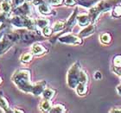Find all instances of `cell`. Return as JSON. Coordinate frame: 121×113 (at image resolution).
I'll use <instances>...</instances> for the list:
<instances>
[{
	"label": "cell",
	"mask_w": 121,
	"mask_h": 113,
	"mask_svg": "<svg viewBox=\"0 0 121 113\" xmlns=\"http://www.w3.org/2000/svg\"><path fill=\"white\" fill-rule=\"evenodd\" d=\"M11 80L22 92L32 93L34 83L30 80V72L28 69H19L16 71L11 77Z\"/></svg>",
	"instance_id": "obj_1"
},
{
	"label": "cell",
	"mask_w": 121,
	"mask_h": 113,
	"mask_svg": "<svg viewBox=\"0 0 121 113\" xmlns=\"http://www.w3.org/2000/svg\"><path fill=\"white\" fill-rule=\"evenodd\" d=\"M121 0H102L89 10V16L92 22H95L99 15L108 11L120 2Z\"/></svg>",
	"instance_id": "obj_2"
},
{
	"label": "cell",
	"mask_w": 121,
	"mask_h": 113,
	"mask_svg": "<svg viewBox=\"0 0 121 113\" xmlns=\"http://www.w3.org/2000/svg\"><path fill=\"white\" fill-rule=\"evenodd\" d=\"M10 23L17 28H26L30 30H34L36 28L35 20L29 17L28 16H14L10 19Z\"/></svg>",
	"instance_id": "obj_3"
},
{
	"label": "cell",
	"mask_w": 121,
	"mask_h": 113,
	"mask_svg": "<svg viewBox=\"0 0 121 113\" xmlns=\"http://www.w3.org/2000/svg\"><path fill=\"white\" fill-rule=\"evenodd\" d=\"M81 71V65L79 62L73 63L69 68L67 74V83L70 88H75L79 84Z\"/></svg>",
	"instance_id": "obj_4"
},
{
	"label": "cell",
	"mask_w": 121,
	"mask_h": 113,
	"mask_svg": "<svg viewBox=\"0 0 121 113\" xmlns=\"http://www.w3.org/2000/svg\"><path fill=\"white\" fill-rule=\"evenodd\" d=\"M59 42L64 44H70V45H81L82 44V40L80 36L71 35V34H67L62 36L59 37Z\"/></svg>",
	"instance_id": "obj_5"
},
{
	"label": "cell",
	"mask_w": 121,
	"mask_h": 113,
	"mask_svg": "<svg viewBox=\"0 0 121 113\" xmlns=\"http://www.w3.org/2000/svg\"><path fill=\"white\" fill-rule=\"evenodd\" d=\"M14 13L16 15L19 16H29L30 14V5L27 3H24L22 5L16 7L14 10Z\"/></svg>",
	"instance_id": "obj_6"
},
{
	"label": "cell",
	"mask_w": 121,
	"mask_h": 113,
	"mask_svg": "<svg viewBox=\"0 0 121 113\" xmlns=\"http://www.w3.org/2000/svg\"><path fill=\"white\" fill-rule=\"evenodd\" d=\"M46 81L42 80V81H38L36 83H34V86H33V91H32V94H34L35 96H39L41 95L43 92L44 91V89L46 88Z\"/></svg>",
	"instance_id": "obj_7"
},
{
	"label": "cell",
	"mask_w": 121,
	"mask_h": 113,
	"mask_svg": "<svg viewBox=\"0 0 121 113\" xmlns=\"http://www.w3.org/2000/svg\"><path fill=\"white\" fill-rule=\"evenodd\" d=\"M76 21L78 22V24L81 27L87 26L90 23V22H92L89 14L88 15H86V14H80V15H77Z\"/></svg>",
	"instance_id": "obj_8"
},
{
	"label": "cell",
	"mask_w": 121,
	"mask_h": 113,
	"mask_svg": "<svg viewBox=\"0 0 121 113\" xmlns=\"http://www.w3.org/2000/svg\"><path fill=\"white\" fill-rule=\"evenodd\" d=\"M47 48H45L43 45H41L39 43H35L31 46V53L33 54V55H42L43 54H45L47 52Z\"/></svg>",
	"instance_id": "obj_9"
},
{
	"label": "cell",
	"mask_w": 121,
	"mask_h": 113,
	"mask_svg": "<svg viewBox=\"0 0 121 113\" xmlns=\"http://www.w3.org/2000/svg\"><path fill=\"white\" fill-rule=\"evenodd\" d=\"M96 27L94 24H91L88 25L86 28H85L84 29H82L79 34V36L80 37H87V36H90V35H93L95 33Z\"/></svg>",
	"instance_id": "obj_10"
},
{
	"label": "cell",
	"mask_w": 121,
	"mask_h": 113,
	"mask_svg": "<svg viewBox=\"0 0 121 113\" xmlns=\"http://www.w3.org/2000/svg\"><path fill=\"white\" fill-rule=\"evenodd\" d=\"M39 109L43 112H49L52 109V104L50 100L44 98L43 101H41V103L39 104Z\"/></svg>",
	"instance_id": "obj_11"
},
{
	"label": "cell",
	"mask_w": 121,
	"mask_h": 113,
	"mask_svg": "<svg viewBox=\"0 0 121 113\" xmlns=\"http://www.w3.org/2000/svg\"><path fill=\"white\" fill-rule=\"evenodd\" d=\"M38 11L41 13V14H43V15H49L52 13V9L48 4H46V3H43L42 4L38 5Z\"/></svg>",
	"instance_id": "obj_12"
},
{
	"label": "cell",
	"mask_w": 121,
	"mask_h": 113,
	"mask_svg": "<svg viewBox=\"0 0 121 113\" xmlns=\"http://www.w3.org/2000/svg\"><path fill=\"white\" fill-rule=\"evenodd\" d=\"M0 108L2 109L4 112H13L12 110H10L8 100L1 94H0Z\"/></svg>",
	"instance_id": "obj_13"
},
{
	"label": "cell",
	"mask_w": 121,
	"mask_h": 113,
	"mask_svg": "<svg viewBox=\"0 0 121 113\" xmlns=\"http://www.w3.org/2000/svg\"><path fill=\"white\" fill-rule=\"evenodd\" d=\"M12 9V4L10 1H6V0H3L0 2V10L1 11L6 13H10Z\"/></svg>",
	"instance_id": "obj_14"
},
{
	"label": "cell",
	"mask_w": 121,
	"mask_h": 113,
	"mask_svg": "<svg viewBox=\"0 0 121 113\" xmlns=\"http://www.w3.org/2000/svg\"><path fill=\"white\" fill-rule=\"evenodd\" d=\"M75 89H76V92H77L78 95H80V96L86 95V92H87V84L80 82V83L77 85V86L75 87Z\"/></svg>",
	"instance_id": "obj_15"
},
{
	"label": "cell",
	"mask_w": 121,
	"mask_h": 113,
	"mask_svg": "<svg viewBox=\"0 0 121 113\" xmlns=\"http://www.w3.org/2000/svg\"><path fill=\"white\" fill-rule=\"evenodd\" d=\"M55 94H56V90L52 89V88H45L44 91L43 92V93H42L43 98L48 99V100L52 99L54 98Z\"/></svg>",
	"instance_id": "obj_16"
},
{
	"label": "cell",
	"mask_w": 121,
	"mask_h": 113,
	"mask_svg": "<svg viewBox=\"0 0 121 113\" xmlns=\"http://www.w3.org/2000/svg\"><path fill=\"white\" fill-rule=\"evenodd\" d=\"M77 13H78V9L76 8L73 13L71 15V17L68 18V20L67 21V23H66V28H68V29H71L72 27L73 26L74 24V22L76 20V17H77Z\"/></svg>",
	"instance_id": "obj_17"
},
{
	"label": "cell",
	"mask_w": 121,
	"mask_h": 113,
	"mask_svg": "<svg viewBox=\"0 0 121 113\" xmlns=\"http://www.w3.org/2000/svg\"><path fill=\"white\" fill-rule=\"evenodd\" d=\"M35 24H36V27L38 29H42L45 28L47 26H48L49 24V20L47 19V18H38L35 20Z\"/></svg>",
	"instance_id": "obj_18"
},
{
	"label": "cell",
	"mask_w": 121,
	"mask_h": 113,
	"mask_svg": "<svg viewBox=\"0 0 121 113\" xmlns=\"http://www.w3.org/2000/svg\"><path fill=\"white\" fill-rule=\"evenodd\" d=\"M66 28V23L63 22V21H57L56 23H54L53 25V32H59V31H61L64 29Z\"/></svg>",
	"instance_id": "obj_19"
},
{
	"label": "cell",
	"mask_w": 121,
	"mask_h": 113,
	"mask_svg": "<svg viewBox=\"0 0 121 113\" xmlns=\"http://www.w3.org/2000/svg\"><path fill=\"white\" fill-rule=\"evenodd\" d=\"M66 111V108L65 106L58 104V105H56L55 106H52V109L50 110L49 112H53V113H63Z\"/></svg>",
	"instance_id": "obj_20"
},
{
	"label": "cell",
	"mask_w": 121,
	"mask_h": 113,
	"mask_svg": "<svg viewBox=\"0 0 121 113\" xmlns=\"http://www.w3.org/2000/svg\"><path fill=\"white\" fill-rule=\"evenodd\" d=\"M100 41L103 44H109L112 42V35L109 33H103L100 35Z\"/></svg>",
	"instance_id": "obj_21"
},
{
	"label": "cell",
	"mask_w": 121,
	"mask_h": 113,
	"mask_svg": "<svg viewBox=\"0 0 121 113\" xmlns=\"http://www.w3.org/2000/svg\"><path fill=\"white\" fill-rule=\"evenodd\" d=\"M97 2V0H77V3L84 7H90Z\"/></svg>",
	"instance_id": "obj_22"
},
{
	"label": "cell",
	"mask_w": 121,
	"mask_h": 113,
	"mask_svg": "<svg viewBox=\"0 0 121 113\" xmlns=\"http://www.w3.org/2000/svg\"><path fill=\"white\" fill-rule=\"evenodd\" d=\"M33 58V54L32 53H25L22 54L20 57V60L23 63H29L31 61Z\"/></svg>",
	"instance_id": "obj_23"
},
{
	"label": "cell",
	"mask_w": 121,
	"mask_h": 113,
	"mask_svg": "<svg viewBox=\"0 0 121 113\" xmlns=\"http://www.w3.org/2000/svg\"><path fill=\"white\" fill-rule=\"evenodd\" d=\"M112 15L113 17L119 18L121 17V5H115L112 9Z\"/></svg>",
	"instance_id": "obj_24"
},
{
	"label": "cell",
	"mask_w": 121,
	"mask_h": 113,
	"mask_svg": "<svg viewBox=\"0 0 121 113\" xmlns=\"http://www.w3.org/2000/svg\"><path fill=\"white\" fill-rule=\"evenodd\" d=\"M80 82L86 83V84L88 83V75H87V73L83 70L81 71V74H80ZM80 82H79V83H80Z\"/></svg>",
	"instance_id": "obj_25"
},
{
	"label": "cell",
	"mask_w": 121,
	"mask_h": 113,
	"mask_svg": "<svg viewBox=\"0 0 121 113\" xmlns=\"http://www.w3.org/2000/svg\"><path fill=\"white\" fill-rule=\"evenodd\" d=\"M10 17V13H6L4 11H0V23H4Z\"/></svg>",
	"instance_id": "obj_26"
},
{
	"label": "cell",
	"mask_w": 121,
	"mask_h": 113,
	"mask_svg": "<svg viewBox=\"0 0 121 113\" xmlns=\"http://www.w3.org/2000/svg\"><path fill=\"white\" fill-rule=\"evenodd\" d=\"M113 65L115 67H121V55H116L114 57Z\"/></svg>",
	"instance_id": "obj_27"
},
{
	"label": "cell",
	"mask_w": 121,
	"mask_h": 113,
	"mask_svg": "<svg viewBox=\"0 0 121 113\" xmlns=\"http://www.w3.org/2000/svg\"><path fill=\"white\" fill-rule=\"evenodd\" d=\"M52 33H53V29H52V28L48 27V26L43 29V34L45 36H50L52 35Z\"/></svg>",
	"instance_id": "obj_28"
},
{
	"label": "cell",
	"mask_w": 121,
	"mask_h": 113,
	"mask_svg": "<svg viewBox=\"0 0 121 113\" xmlns=\"http://www.w3.org/2000/svg\"><path fill=\"white\" fill-rule=\"evenodd\" d=\"M11 4H12V6L14 7H18V6H20L22 5L23 4H24L25 2V0H11Z\"/></svg>",
	"instance_id": "obj_29"
},
{
	"label": "cell",
	"mask_w": 121,
	"mask_h": 113,
	"mask_svg": "<svg viewBox=\"0 0 121 113\" xmlns=\"http://www.w3.org/2000/svg\"><path fill=\"white\" fill-rule=\"evenodd\" d=\"M64 3L67 6H73L77 4V0H64Z\"/></svg>",
	"instance_id": "obj_30"
},
{
	"label": "cell",
	"mask_w": 121,
	"mask_h": 113,
	"mask_svg": "<svg viewBox=\"0 0 121 113\" xmlns=\"http://www.w3.org/2000/svg\"><path fill=\"white\" fill-rule=\"evenodd\" d=\"M64 0H49V4L51 5H60L62 4Z\"/></svg>",
	"instance_id": "obj_31"
},
{
	"label": "cell",
	"mask_w": 121,
	"mask_h": 113,
	"mask_svg": "<svg viewBox=\"0 0 121 113\" xmlns=\"http://www.w3.org/2000/svg\"><path fill=\"white\" fill-rule=\"evenodd\" d=\"M94 79H95L96 80H99L102 79V74H101L100 72H96L94 73Z\"/></svg>",
	"instance_id": "obj_32"
},
{
	"label": "cell",
	"mask_w": 121,
	"mask_h": 113,
	"mask_svg": "<svg viewBox=\"0 0 121 113\" xmlns=\"http://www.w3.org/2000/svg\"><path fill=\"white\" fill-rule=\"evenodd\" d=\"M110 112H119L121 113V108H114V109H112Z\"/></svg>",
	"instance_id": "obj_33"
},
{
	"label": "cell",
	"mask_w": 121,
	"mask_h": 113,
	"mask_svg": "<svg viewBox=\"0 0 121 113\" xmlns=\"http://www.w3.org/2000/svg\"><path fill=\"white\" fill-rule=\"evenodd\" d=\"M117 92H118V93H119V95H121V84L117 86Z\"/></svg>",
	"instance_id": "obj_34"
},
{
	"label": "cell",
	"mask_w": 121,
	"mask_h": 113,
	"mask_svg": "<svg viewBox=\"0 0 121 113\" xmlns=\"http://www.w3.org/2000/svg\"><path fill=\"white\" fill-rule=\"evenodd\" d=\"M13 112H23V110H18V109H16V110L13 111Z\"/></svg>",
	"instance_id": "obj_35"
},
{
	"label": "cell",
	"mask_w": 121,
	"mask_h": 113,
	"mask_svg": "<svg viewBox=\"0 0 121 113\" xmlns=\"http://www.w3.org/2000/svg\"><path fill=\"white\" fill-rule=\"evenodd\" d=\"M2 82H3V80H2V78H1V77H0V85H1V84H2Z\"/></svg>",
	"instance_id": "obj_36"
},
{
	"label": "cell",
	"mask_w": 121,
	"mask_h": 113,
	"mask_svg": "<svg viewBox=\"0 0 121 113\" xmlns=\"http://www.w3.org/2000/svg\"><path fill=\"white\" fill-rule=\"evenodd\" d=\"M6 1H11V0H6Z\"/></svg>",
	"instance_id": "obj_37"
}]
</instances>
